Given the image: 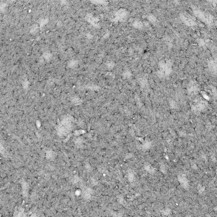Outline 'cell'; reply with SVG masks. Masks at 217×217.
I'll use <instances>...</instances> for the list:
<instances>
[{"instance_id":"1","label":"cell","mask_w":217,"mask_h":217,"mask_svg":"<svg viewBox=\"0 0 217 217\" xmlns=\"http://www.w3.org/2000/svg\"><path fill=\"white\" fill-rule=\"evenodd\" d=\"M160 71L163 75H167L171 71V65L169 62H163L161 65H160Z\"/></svg>"},{"instance_id":"2","label":"cell","mask_w":217,"mask_h":217,"mask_svg":"<svg viewBox=\"0 0 217 217\" xmlns=\"http://www.w3.org/2000/svg\"><path fill=\"white\" fill-rule=\"evenodd\" d=\"M190 15H183L182 16V20L186 25H194L195 24V21Z\"/></svg>"}]
</instances>
